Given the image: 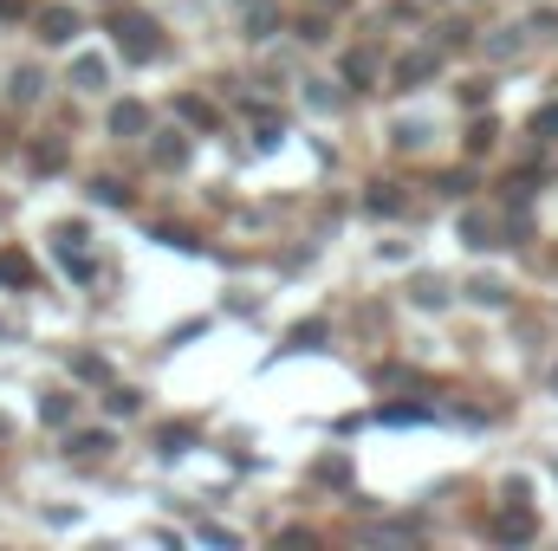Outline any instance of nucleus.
I'll return each mask as SVG.
<instances>
[{"label":"nucleus","mask_w":558,"mask_h":551,"mask_svg":"<svg viewBox=\"0 0 558 551\" xmlns=\"http://www.w3.org/2000/svg\"><path fill=\"white\" fill-rule=\"evenodd\" d=\"M13 7H20V0H0V13H13Z\"/></svg>","instance_id":"obj_10"},{"label":"nucleus","mask_w":558,"mask_h":551,"mask_svg":"<svg viewBox=\"0 0 558 551\" xmlns=\"http://www.w3.org/2000/svg\"><path fill=\"white\" fill-rule=\"evenodd\" d=\"M149 33H156L149 20H118V46H131V59H149V52H156Z\"/></svg>","instance_id":"obj_1"},{"label":"nucleus","mask_w":558,"mask_h":551,"mask_svg":"<svg viewBox=\"0 0 558 551\" xmlns=\"http://www.w3.org/2000/svg\"><path fill=\"white\" fill-rule=\"evenodd\" d=\"M13 98H39V72H20L13 78Z\"/></svg>","instance_id":"obj_7"},{"label":"nucleus","mask_w":558,"mask_h":551,"mask_svg":"<svg viewBox=\"0 0 558 551\" xmlns=\"http://www.w3.org/2000/svg\"><path fill=\"white\" fill-rule=\"evenodd\" d=\"M39 26H46V39H72V33H78V20H72L65 7H52V13H46Z\"/></svg>","instance_id":"obj_4"},{"label":"nucleus","mask_w":558,"mask_h":551,"mask_svg":"<svg viewBox=\"0 0 558 551\" xmlns=\"http://www.w3.org/2000/svg\"><path fill=\"white\" fill-rule=\"evenodd\" d=\"M416 298H422V305H441L448 292H441V279H422V285H416Z\"/></svg>","instance_id":"obj_8"},{"label":"nucleus","mask_w":558,"mask_h":551,"mask_svg":"<svg viewBox=\"0 0 558 551\" xmlns=\"http://www.w3.org/2000/svg\"><path fill=\"white\" fill-rule=\"evenodd\" d=\"M143 124H149V118H143V105H118V111H111V131H118V137H137Z\"/></svg>","instance_id":"obj_2"},{"label":"nucleus","mask_w":558,"mask_h":551,"mask_svg":"<svg viewBox=\"0 0 558 551\" xmlns=\"http://www.w3.org/2000/svg\"><path fill=\"white\" fill-rule=\"evenodd\" d=\"M533 124H539V131H553V137H558V105H546V111H539Z\"/></svg>","instance_id":"obj_9"},{"label":"nucleus","mask_w":558,"mask_h":551,"mask_svg":"<svg viewBox=\"0 0 558 551\" xmlns=\"http://www.w3.org/2000/svg\"><path fill=\"white\" fill-rule=\"evenodd\" d=\"M474 298H481V305H507V285H500V279H474Z\"/></svg>","instance_id":"obj_6"},{"label":"nucleus","mask_w":558,"mask_h":551,"mask_svg":"<svg viewBox=\"0 0 558 551\" xmlns=\"http://www.w3.org/2000/svg\"><path fill=\"white\" fill-rule=\"evenodd\" d=\"M428 72H435V59H428V52H416V59H403V65H397V78H403V85H416V78H428Z\"/></svg>","instance_id":"obj_5"},{"label":"nucleus","mask_w":558,"mask_h":551,"mask_svg":"<svg viewBox=\"0 0 558 551\" xmlns=\"http://www.w3.org/2000/svg\"><path fill=\"white\" fill-rule=\"evenodd\" d=\"M72 78H78L85 91H98V85H105V59H98V52H85V59L72 65Z\"/></svg>","instance_id":"obj_3"}]
</instances>
